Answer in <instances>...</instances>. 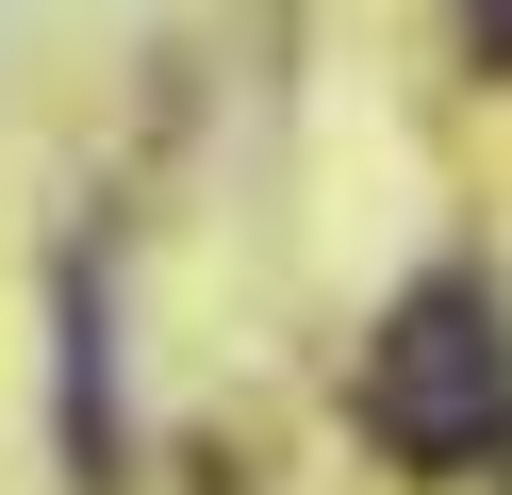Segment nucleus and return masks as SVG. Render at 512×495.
<instances>
[{
  "mask_svg": "<svg viewBox=\"0 0 512 495\" xmlns=\"http://www.w3.org/2000/svg\"><path fill=\"white\" fill-rule=\"evenodd\" d=\"M380 429L413 462H512V330L479 281H413L380 330Z\"/></svg>",
  "mask_w": 512,
  "mask_h": 495,
  "instance_id": "1",
  "label": "nucleus"
},
{
  "mask_svg": "<svg viewBox=\"0 0 512 495\" xmlns=\"http://www.w3.org/2000/svg\"><path fill=\"white\" fill-rule=\"evenodd\" d=\"M50 314H67V479L116 495V248H100V231L67 248Z\"/></svg>",
  "mask_w": 512,
  "mask_h": 495,
  "instance_id": "2",
  "label": "nucleus"
},
{
  "mask_svg": "<svg viewBox=\"0 0 512 495\" xmlns=\"http://www.w3.org/2000/svg\"><path fill=\"white\" fill-rule=\"evenodd\" d=\"M463 50H479V83H512V0H463Z\"/></svg>",
  "mask_w": 512,
  "mask_h": 495,
  "instance_id": "3",
  "label": "nucleus"
}]
</instances>
